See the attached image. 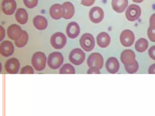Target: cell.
Wrapping results in <instances>:
<instances>
[{"instance_id":"cell-1","label":"cell","mask_w":155,"mask_h":116,"mask_svg":"<svg viewBox=\"0 0 155 116\" xmlns=\"http://www.w3.org/2000/svg\"><path fill=\"white\" fill-rule=\"evenodd\" d=\"M47 57L44 53L37 52L32 56L31 64L34 69L38 71H41L45 69Z\"/></svg>"},{"instance_id":"cell-2","label":"cell","mask_w":155,"mask_h":116,"mask_svg":"<svg viewBox=\"0 0 155 116\" xmlns=\"http://www.w3.org/2000/svg\"><path fill=\"white\" fill-rule=\"evenodd\" d=\"M64 62V58L62 53L59 52L51 53L48 59V64L52 69H57L62 65Z\"/></svg>"},{"instance_id":"cell-3","label":"cell","mask_w":155,"mask_h":116,"mask_svg":"<svg viewBox=\"0 0 155 116\" xmlns=\"http://www.w3.org/2000/svg\"><path fill=\"white\" fill-rule=\"evenodd\" d=\"M80 44L81 48L85 51H91L95 47V39L91 34H84L81 36L80 40Z\"/></svg>"},{"instance_id":"cell-4","label":"cell","mask_w":155,"mask_h":116,"mask_svg":"<svg viewBox=\"0 0 155 116\" xmlns=\"http://www.w3.org/2000/svg\"><path fill=\"white\" fill-rule=\"evenodd\" d=\"M86 58L85 53L79 48H76L71 51L69 56L70 61L75 65H81Z\"/></svg>"},{"instance_id":"cell-5","label":"cell","mask_w":155,"mask_h":116,"mask_svg":"<svg viewBox=\"0 0 155 116\" xmlns=\"http://www.w3.org/2000/svg\"><path fill=\"white\" fill-rule=\"evenodd\" d=\"M51 44L56 50L62 49L67 43V37L61 32H57L53 34L51 38Z\"/></svg>"},{"instance_id":"cell-6","label":"cell","mask_w":155,"mask_h":116,"mask_svg":"<svg viewBox=\"0 0 155 116\" xmlns=\"http://www.w3.org/2000/svg\"><path fill=\"white\" fill-rule=\"evenodd\" d=\"M87 64L89 68L94 66L101 69L104 65L103 56L99 53H93L88 58Z\"/></svg>"},{"instance_id":"cell-7","label":"cell","mask_w":155,"mask_h":116,"mask_svg":"<svg viewBox=\"0 0 155 116\" xmlns=\"http://www.w3.org/2000/svg\"><path fill=\"white\" fill-rule=\"evenodd\" d=\"M141 9L139 5L136 4L130 5L126 11V17L130 21H135L141 15Z\"/></svg>"},{"instance_id":"cell-8","label":"cell","mask_w":155,"mask_h":116,"mask_svg":"<svg viewBox=\"0 0 155 116\" xmlns=\"http://www.w3.org/2000/svg\"><path fill=\"white\" fill-rule=\"evenodd\" d=\"M120 40L124 47H129L132 45L135 41V35L132 31L125 30L120 34Z\"/></svg>"},{"instance_id":"cell-9","label":"cell","mask_w":155,"mask_h":116,"mask_svg":"<svg viewBox=\"0 0 155 116\" xmlns=\"http://www.w3.org/2000/svg\"><path fill=\"white\" fill-rule=\"evenodd\" d=\"M89 16L91 22L94 23H99L104 18V11L101 7L95 6L91 9L89 13Z\"/></svg>"},{"instance_id":"cell-10","label":"cell","mask_w":155,"mask_h":116,"mask_svg":"<svg viewBox=\"0 0 155 116\" xmlns=\"http://www.w3.org/2000/svg\"><path fill=\"white\" fill-rule=\"evenodd\" d=\"M20 68V64L18 60L12 58L8 60L5 63V69L9 74H17Z\"/></svg>"},{"instance_id":"cell-11","label":"cell","mask_w":155,"mask_h":116,"mask_svg":"<svg viewBox=\"0 0 155 116\" xmlns=\"http://www.w3.org/2000/svg\"><path fill=\"white\" fill-rule=\"evenodd\" d=\"M23 31L20 26L17 24L10 25L7 30V34L10 39L15 41L21 37Z\"/></svg>"},{"instance_id":"cell-12","label":"cell","mask_w":155,"mask_h":116,"mask_svg":"<svg viewBox=\"0 0 155 116\" xmlns=\"http://www.w3.org/2000/svg\"><path fill=\"white\" fill-rule=\"evenodd\" d=\"M136 54L132 50L127 49L124 50L120 54V59L124 65H129L136 60Z\"/></svg>"},{"instance_id":"cell-13","label":"cell","mask_w":155,"mask_h":116,"mask_svg":"<svg viewBox=\"0 0 155 116\" xmlns=\"http://www.w3.org/2000/svg\"><path fill=\"white\" fill-rule=\"evenodd\" d=\"M105 67L108 72L115 74L119 70L120 63L116 57H110L106 61Z\"/></svg>"},{"instance_id":"cell-14","label":"cell","mask_w":155,"mask_h":116,"mask_svg":"<svg viewBox=\"0 0 155 116\" xmlns=\"http://www.w3.org/2000/svg\"><path fill=\"white\" fill-rule=\"evenodd\" d=\"M50 14L52 19L58 20L65 15V10L63 6L59 4H55L50 8Z\"/></svg>"},{"instance_id":"cell-15","label":"cell","mask_w":155,"mask_h":116,"mask_svg":"<svg viewBox=\"0 0 155 116\" xmlns=\"http://www.w3.org/2000/svg\"><path fill=\"white\" fill-rule=\"evenodd\" d=\"M2 12L7 15H12L17 9V3L15 0H3L2 3Z\"/></svg>"},{"instance_id":"cell-16","label":"cell","mask_w":155,"mask_h":116,"mask_svg":"<svg viewBox=\"0 0 155 116\" xmlns=\"http://www.w3.org/2000/svg\"><path fill=\"white\" fill-rule=\"evenodd\" d=\"M14 52V47L13 44L9 41L2 42L0 45V53L5 57H8Z\"/></svg>"},{"instance_id":"cell-17","label":"cell","mask_w":155,"mask_h":116,"mask_svg":"<svg viewBox=\"0 0 155 116\" xmlns=\"http://www.w3.org/2000/svg\"><path fill=\"white\" fill-rule=\"evenodd\" d=\"M66 33L70 38L75 39L78 36L80 33L79 25L76 22L69 23L66 28Z\"/></svg>"},{"instance_id":"cell-18","label":"cell","mask_w":155,"mask_h":116,"mask_svg":"<svg viewBox=\"0 0 155 116\" xmlns=\"http://www.w3.org/2000/svg\"><path fill=\"white\" fill-rule=\"evenodd\" d=\"M97 42L98 45L101 48H106L110 44V36L107 33L102 32L97 36Z\"/></svg>"},{"instance_id":"cell-19","label":"cell","mask_w":155,"mask_h":116,"mask_svg":"<svg viewBox=\"0 0 155 116\" xmlns=\"http://www.w3.org/2000/svg\"><path fill=\"white\" fill-rule=\"evenodd\" d=\"M128 4V0H112L111 6L115 11L121 13L125 11Z\"/></svg>"},{"instance_id":"cell-20","label":"cell","mask_w":155,"mask_h":116,"mask_svg":"<svg viewBox=\"0 0 155 116\" xmlns=\"http://www.w3.org/2000/svg\"><path fill=\"white\" fill-rule=\"evenodd\" d=\"M33 25L38 30H44L48 27V22L47 19L42 15H37L33 19Z\"/></svg>"},{"instance_id":"cell-21","label":"cell","mask_w":155,"mask_h":116,"mask_svg":"<svg viewBox=\"0 0 155 116\" xmlns=\"http://www.w3.org/2000/svg\"><path fill=\"white\" fill-rule=\"evenodd\" d=\"M15 18L18 22L20 24L27 23L28 19V14L27 11L23 8H19L17 10L15 14Z\"/></svg>"},{"instance_id":"cell-22","label":"cell","mask_w":155,"mask_h":116,"mask_svg":"<svg viewBox=\"0 0 155 116\" xmlns=\"http://www.w3.org/2000/svg\"><path fill=\"white\" fill-rule=\"evenodd\" d=\"M65 10V15L63 18L65 19H71L73 17L75 13L74 5L70 2H66L62 5Z\"/></svg>"},{"instance_id":"cell-23","label":"cell","mask_w":155,"mask_h":116,"mask_svg":"<svg viewBox=\"0 0 155 116\" xmlns=\"http://www.w3.org/2000/svg\"><path fill=\"white\" fill-rule=\"evenodd\" d=\"M148 47V42L145 38H140L135 43V50L139 53L146 51Z\"/></svg>"},{"instance_id":"cell-24","label":"cell","mask_w":155,"mask_h":116,"mask_svg":"<svg viewBox=\"0 0 155 116\" xmlns=\"http://www.w3.org/2000/svg\"><path fill=\"white\" fill-rule=\"evenodd\" d=\"M28 33L26 31H23L21 37L19 40L14 41L15 45L18 48H23L28 43Z\"/></svg>"},{"instance_id":"cell-25","label":"cell","mask_w":155,"mask_h":116,"mask_svg":"<svg viewBox=\"0 0 155 116\" xmlns=\"http://www.w3.org/2000/svg\"><path fill=\"white\" fill-rule=\"evenodd\" d=\"M60 74H75L74 67L70 63L64 64L59 70Z\"/></svg>"},{"instance_id":"cell-26","label":"cell","mask_w":155,"mask_h":116,"mask_svg":"<svg viewBox=\"0 0 155 116\" xmlns=\"http://www.w3.org/2000/svg\"><path fill=\"white\" fill-rule=\"evenodd\" d=\"M124 68L127 72L130 74L136 73L139 69V64L137 60L129 65H124Z\"/></svg>"},{"instance_id":"cell-27","label":"cell","mask_w":155,"mask_h":116,"mask_svg":"<svg viewBox=\"0 0 155 116\" xmlns=\"http://www.w3.org/2000/svg\"><path fill=\"white\" fill-rule=\"evenodd\" d=\"M38 0H23V2L26 7L31 9L37 6Z\"/></svg>"},{"instance_id":"cell-28","label":"cell","mask_w":155,"mask_h":116,"mask_svg":"<svg viewBox=\"0 0 155 116\" xmlns=\"http://www.w3.org/2000/svg\"><path fill=\"white\" fill-rule=\"evenodd\" d=\"M147 35L151 41L155 42V27H149L147 30Z\"/></svg>"},{"instance_id":"cell-29","label":"cell","mask_w":155,"mask_h":116,"mask_svg":"<svg viewBox=\"0 0 155 116\" xmlns=\"http://www.w3.org/2000/svg\"><path fill=\"white\" fill-rule=\"evenodd\" d=\"M34 70L31 66L27 65L21 70L20 74H34Z\"/></svg>"},{"instance_id":"cell-30","label":"cell","mask_w":155,"mask_h":116,"mask_svg":"<svg viewBox=\"0 0 155 116\" xmlns=\"http://www.w3.org/2000/svg\"><path fill=\"white\" fill-rule=\"evenodd\" d=\"M87 74H100L101 72L100 69L96 67H91L87 71Z\"/></svg>"},{"instance_id":"cell-31","label":"cell","mask_w":155,"mask_h":116,"mask_svg":"<svg viewBox=\"0 0 155 116\" xmlns=\"http://www.w3.org/2000/svg\"><path fill=\"white\" fill-rule=\"evenodd\" d=\"M148 54L152 60L155 61V45L151 46L148 50Z\"/></svg>"},{"instance_id":"cell-32","label":"cell","mask_w":155,"mask_h":116,"mask_svg":"<svg viewBox=\"0 0 155 116\" xmlns=\"http://www.w3.org/2000/svg\"><path fill=\"white\" fill-rule=\"evenodd\" d=\"M95 0H81V4L86 6H90L95 2Z\"/></svg>"},{"instance_id":"cell-33","label":"cell","mask_w":155,"mask_h":116,"mask_svg":"<svg viewBox=\"0 0 155 116\" xmlns=\"http://www.w3.org/2000/svg\"><path fill=\"white\" fill-rule=\"evenodd\" d=\"M150 26L155 27V13L153 14L150 18Z\"/></svg>"},{"instance_id":"cell-34","label":"cell","mask_w":155,"mask_h":116,"mask_svg":"<svg viewBox=\"0 0 155 116\" xmlns=\"http://www.w3.org/2000/svg\"><path fill=\"white\" fill-rule=\"evenodd\" d=\"M148 72L149 74H155V63L150 66Z\"/></svg>"},{"instance_id":"cell-35","label":"cell","mask_w":155,"mask_h":116,"mask_svg":"<svg viewBox=\"0 0 155 116\" xmlns=\"http://www.w3.org/2000/svg\"><path fill=\"white\" fill-rule=\"evenodd\" d=\"M1 39H0V41H2L3 39L5 37V30L4 28L2 27V26H1Z\"/></svg>"},{"instance_id":"cell-36","label":"cell","mask_w":155,"mask_h":116,"mask_svg":"<svg viewBox=\"0 0 155 116\" xmlns=\"http://www.w3.org/2000/svg\"><path fill=\"white\" fill-rule=\"evenodd\" d=\"M144 0H132L133 2L136 3H140L142 2Z\"/></svg>"}]
</instances>
